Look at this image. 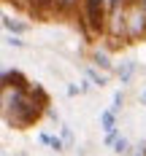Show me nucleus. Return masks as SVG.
Here are the masks:
<instances>
[{
    "instance_id": "1",
    "label": "nucleus",
    "mask_w": 146,
    "mask_h": 156,
    "mask_svg": "<svg viewBox=\"0 0 146 156\" xmlns=\"http://www.w3.org/2000/svg\"><path fill=\"white\" fill-rule=\"evenodd\" d=\"M41 89H6V121L14 124L16 129H24L32 121H38L41 110L46 108V102H35V94Z\"/></svg>"
},
{
    "instance_id": "2",
    "label": "nucleus",
    "mask_w": 146,
    "mask_h": 156,
    "mask_svg": "<svg viewBox=\"0 0 146 156\" xmlns=\"http://www.w3.org/2000/svg\"><path fill=\"white\" fill-rule=\"evenodd\" d=\"M106 0H84V16H87V27L92 32H100L106 27Z\"/></svg>"
},
{
    "instance_id": "3",
    "label": "nucleus",
    "mask_w": 146,
    "mask_h": 156,
    "mask_svg": "<svg viewBox=\"0 0 146 156\" xmlns=\"http://www.w3.org/2000/svg\"><path fill=\"white\" fill-rule=\"evenodd\" d=\"M3 83L6 89H27V78L19 70H3Z\"/></svg>"
},
{
    "instance_id": "4",
    "label": "nucleus",
    "mask_w": 146,
    "mask_h": 156,
    "mask_svg": "<svg viewBox=\"0 0 146 156\" xmlns=\"http://www.w3.org/2000/svg\"><path fill=\"white\" fill-rule=\"evenodd\" d=\"M100 129H103L106 135H111V132H119V129H116V113H114L111 108L100 110Z\"/></svg>"
},
{
    "instance_id": "5",
    "label": "nucleus",
    "mask_w": 146,
    "mask_h": 156,
    "mask_svg": "<svg viewBox=\"0 0 146 156\" xmlns=\"http://www.w3.org/2000/svg\"><path fill=\"white\" fill-rule=\"evenodd\" d=\"M3 27L8 30V35H22V32L27 30V24L24 22H19V19H14V16H3Z\"/></svg>"
},
{
    "instance_id": "6",
    "label": "nucleus",
    "mask_w": 146,
    "mask_h": 156,
    "mask_svg": "<svg viewBox=\"0 0 146 156\" xmlns=\"http://www.w3.org/2000/svg\"><path fill=\"white\" fill-rule=\"evenodd\" d=\"M38 140L43 143V145H49L51 151H57V154L65 151V140H62V137H51L49 132H41V135H38Z\"/></svg>"
},
{
    "instance_id": "7",
    "label": "nucleus",
    "mask_w": 146,
    "mask_h": 156,
    "mask_svg": "<svg viewBox=\"0 0 146 156\" xmlns=\"http://www.w3.org/2000/svg\"><path fill=\"white\" fill-rule=\"evenodd\" d=\"M133 73H135V62H122L119 67H116V76H119V81L122 83H130V78H133Z\"/></svg>"
},
{
    "instance_id": "8",
    "label": "nucleus",
    "mask_w": 146,
    "mask_h": 156,
    "mask_svg": "<svg viewBox=\"0 0 146 156\" xmlns=\"http://www.w3.org/2000/svg\"><path fill=\"white\" fill-rule=\"evenodd\" d=\"M130 148H133V145H130V140L125 137V135H119V137H116V143L111 145V151H114L116 156H127V154H130Z\"/></svg>"
},
{
    "instance_id": "9",
    "label": "nucleus",
    "mask_w": 146,
    "mask_h": 156,
    "mask_svg": "<svg viewBox=\"0 0 146 156\" xmlns=\"http://www.w3.org/2000/svg\"><path fill=\"white\" fill-rule=\"evenodd\" d=\"M87 78H89L95 86H106V83H108V73H97L95 67H87Z\"/></svg>"
},
{
    "instance_id": "10",
    "label": "nucleus",
    "mask_w": 146,
    "mask_h": 156,
    "mask_svg": "<svg viewBox=\"0 0 146 156\" xmlns=\"http://www.w3.org/2000/svg\"><path fill=\"white\" fill-rule=\"evenodd\" d=\"M122 102H125V92H122V89H116V92H114V97H111V105H108V108H111L114 113H119V110H122Z\"/></svg>"
},
{
    "instance_id": "11",
    "label": "nucleus",
    "mask_w": 146,
    "mask_h": 156,
    "mask_svg": "<svg viewBox=\"0 0 146 156\" xmlns=\"http://www.w3.org/2000/svg\"><path fill=\"white\" fill-rule=\"evenodd\" d=\"M95 65H100L103 70H111V62H108V54L97 48V51H95Z\"/></svg>"
},
{
    "instance_id": "12",
    "label": "nucleus",
    "mask_w": 146,
    "mask_h": 156,
    "mask_svg": "<svg viewBox=\"0 0 146 156\" xmlns=\"http://www.w3.org/2000/svg\"><path fill=\"white\" fill-rule=\"evenodd\" d=\"M127 156H146V140L135 143V145L130 148V154H127Z\"/></svg>"
},
{
    "instance_id": "13",
    "label": "nucleus",
    "mask_w": 146,
    "mask_h": 156,
    "mask_svg": "<svg viewBox=\"0 0 146 156\" xmlns=\"http://www.w3.org/2000/svg\"><path fill=\"white\" fill-rule=\"evenodd\" d=\"M6 43L14 46V48H24V41H22L19 35H6Z\"/></svg>"
},
{
    "instance_id": "14",
    "label": "nucleus",
    "mask_w": 146,
    "mask_h": 156,
    "mask_svg": "<svg viewBox=\"0 0 146 156\" xmlns=\"http://www.w3.org/2000/svg\"><path fill=\"white\" fill-rule=\"evenodd\" d=\"M62 140L65 143H73V132H70V126H62Z\"/></svg>"
},
{
    "instance_id": "15",
    "label": "nucleus",
    "mask_w": 146,
    "mask_h": 156,
    "mask_svg": "<svg viewBox=\"0 0 146 156\" xmlns=\"http://www.w3.org/2000/svg\"><path fill=\"white\" fill-rule=\"evenodd\" d=\"M60 3H62V5H73L76 0H60Z\"/></svg>"
},
{
    "instance_id": "16",
    "label": "nucleus",
    "mask_w": 146,
    "mask_h": 156,
    "mask_svg": "<svg viewBox=\"0 0 146 156\" xmlns=\"http://www.w3.org/2000/svg\"><path fill=\"white\" fill-rule=\"evenodd\" d=\"M141 102H144V105H146V89H144V92H141Z\"/></svg>"
},
{
    "instance_id": "17",
    "label": "nucleus",
    "mask_w": 146,
    "mask_h": 156,
    "mask_svg": "<svg viewBox=\"0 0 146 156\" xmlns=\"http://www.w3.org/2000/svg\"><path fill=\"white\" fill-rule=\"evenodd\" d=\"M141 5H144V8H146V0H141Z\"/></svg>"
}]
</instances>
